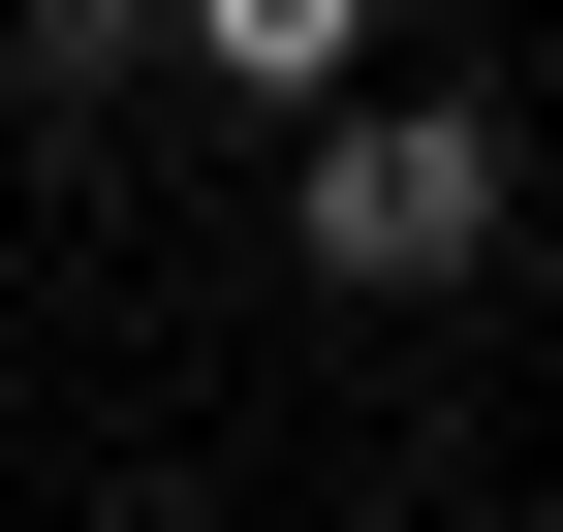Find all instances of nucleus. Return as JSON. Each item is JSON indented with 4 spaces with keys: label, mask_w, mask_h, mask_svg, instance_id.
Here are the masks:
<instances>
[{
    "label": "nucleus",
    "mask_w": 563,
    "mask_h": 532,
    "mask_svg": "<svg viewBox=\"0 0 563 532\" xmlns=\"http://www.w3.org/2000/svg\"><path fill=\"white\" fill-rule=\"evenodd\" d=\"M501 125L470 95H313V157H282V251H313V282H470V251H501Z\"/></svg>",
    "instance_id": "nucleus-1"
},
{
    "label": "nucleus",
    "mask_w": 563,
    "mask_h": 532,
    "mask_svg": "<svg viewBox=\"0 0 563 532\" xmlns=\"http://www.w3.org/2000/svg\"><path fill=\"white\" fill-rule=\"evenodd\" d=\"M188 63H220V95H282V125H313L344 63H376V0H188Z\"/></svg>",
    "instance_id": "nucleus-2"
},
{
    "label": "nucleus",
    "mask_w": 563,
    "mask_h": 532,
    "mask_svg": "<svg viewBox=\"0 0 563 532\" xmlns=\"http://www.w3.org/2000/svg\"><path fill=\"white\" fill-rule=\"evenodd\" d=\"M157 32H188V0H32V95H125Z\"/></svg>",
    "instance_id": "nucleus-3"
}]
</instances>
